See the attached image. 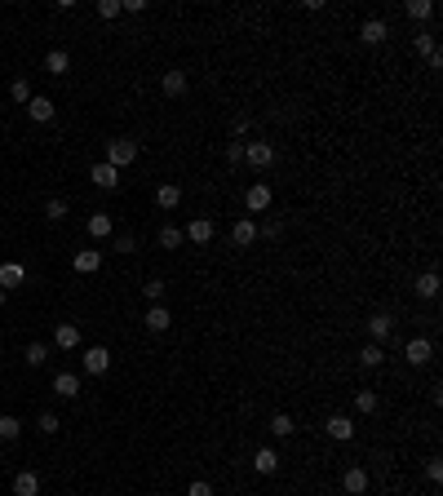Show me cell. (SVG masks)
<instances>
[{"instance_id":"cell-7","label":"cell","mask_w":443,"mask_h":496,"mask_svg":"<svg viewBox=\"0 0 443 496\" xmlns=\"http://www.w3.org/2000/svg\"><path fill=\"white\" fill-rule=\"evenodd\" d=\"M84 231H89V235H93V239L102 244V239H111V235H116V222H111L107 213H93V218L84 222Z\"/></svg>"},{"instance_id":"cell-8","label":"cell","mask_w":443,"mask_h":496,"mask_svg":"<svg viewBox=\"0 0 443 496\" xmlns=\"http://www.w3.org/2000/svg\"><path fill=\"white\" fill-rule=\"evenodd\" d=\"M53 111H58V107H53V98H40V93H36V98L27 102V116H31L36 125H49V120H53Z\"/></svg>"},{"instance_id":"cell-14","label":"cell","mask_w":443,"mask_h":496,"mask_svg":"<svg viewBox=\"0 0 443 496\" xmlns=\"http://www.w3.org/2000/svg\"><path fill=\"white\" fill-rule=\"evenodd\" d=\"M385 36H390V27H385L381 18H368V23L359 27V40H364V44H381Z\"/></svg>"},{"instance_id":"cell-20","label":"cell","mask_w":443,"mask_h":496,"mask_svg":"<svg viewBox=\"0 0 443 496\" xmlns=\"http://www.w3.org/2000/svg\"><path fill=\"white\" fill-rule=\"evenodd\" d=\"M53 395L75 399V395H80V377H75V372H58V377H53Z\"/></svg>"},{"instance_id":"cell-24","label":"cell","mask_w":443,"mask_h":496,"mask_svg":"<svg viewBox=\"0 0 443 496\" xmlns=\"http://www.w3.org/2000/svg\"><path fill=\"white\" fill-rule=\"evenodd\" d=\"M168 324H173V319H168V306H151V311H147V328L151 332H168Z\"/></svg>"},{"instance_id":"cell-3","label":"cell","mask_w":443,"mask_h":496,"mask_svg":"<svg viewBox=\"0 0 443 496\" xmlns=\"http://www.w3.org/2000/svg\"><path fill=\"white\" fill-rule=\"evenodd\" d=\"M107 368H111V350L107 345H89V350H84V372H89V377H102Z\"/></svg>"},{"instance_id":"cell-2","label":"cell","mask_w":443,"mask_h":496,"mask_svg":"<svg viewBox=\"0 0 443 496\" xmlns=\"http://www.w3.org/2000/svg\"><path fill=\"white\" fill-rule=\"evenodd\" d=\"M403 359H408L412 368H421V363H430V359H435V341H430V337H412V341L403 345Z\"/></svg>"},{"instance_id":"cell-13","label":"cell","mask_w":443,"mask_h":496,"mask_svg":"<svg viewBox=\"0 0 443 496\" xmlns=\"http://www.w3.org/2000/svg\"><path fill=\"white\" fill-rule=\"evenodd\" d=\"M160 84H164V93H168V98H182V93L186 89H191V80H186V71H164V80H160Z\"/></svg>"},{"instance_id":"cell-5","label":"cell","mask_w":443,"mask_h":496,"mask_svg":"<svg viewBox=\"0 0 443 496\" xmlns=\"http://www.w3.org/2000/svg\"><path fill=\"white\" fill-rule=\"evenodd\" d=\"M244 160H249L253 168H270V164H275V146H270V142H249V146H244Z\"/></svg>"},{"instance_id":"cell-19","label":"cell","mask_w":443,"mask_h":496,"mask_svg":"<svg viewBox=\"0 0 443 496\" xmlns=\"http://www.w3.org/2000/svg\"><path fill=\"white\" fill-rule=\"evenodd\" d=\"M98 266H102V248H80L75 252V270H80V275H93Z\"/></svg>"},{"instance_id":"cell-23","label":"cell","mask_w":443,"mask_h":496,"mask_svg":"<svg viewBox=\"0 0 443 496\" xmlns=\"http://www.w3.org/2000/svg\"><path fill=\"white\" fill-rule=\"evenodd\" d=\"M417 53L430 62V67H439L443 62V53H439V44H435V36H417Z\"/></svg>"},{"instance_id":"cell-37","label":"cell","mask_w":443,"mask_h":496,"mask_svg":"<svg viewBox=\"0 0 443 496\" xmlns=\"http://www.w3.org/2000/svg\"><path fill=\"white\" fill-rule=\"evenodd\" d=\"M142 293L160 306V297H164V279H147V284H142Z\"/></svg>"},{"instance_id":"cell-38","label":"cell","mask_w":443,"mask_h":496,"mask_svg":"<svg viewBox=\"0 0 443 496\" xmlns=\"http://www.w3.org/2000/svg\"><path fill=\"white\" fill-rule=\"evenodd\" d=\"M125 9H120V0H102L98 5V18H120Z\"/></svg>"},{"instance_id":"cell-31","label":"cell","mask_w":443,"mask_h":496,"mask_svg":"<svg viewBox=\"0 0 443 496\" xmlns=\"http://www.w3.org/2000/svg\"><path fill=\"white\" fill-rule=\"evenodd\" d=\"M45 359H49V345H45V341H31V345H27V363H31V368H40Z\"/></svg>"},{"instance_id":"cell-12","label":"cell","mask_w":443,"mask_h":496,"mask_svg":"<svg viewBox=\"0 0 443 496\" xmlns=\"http://www.w3.org/2000/svg\"><path fill=\"white\" fill-rule=\"evenodd\" d=\"M23 279H27V266H23V261H5V266H0V288H5V293H9V288H18Z\"/></svg>"},{"instance_id":"cell-11","label":"cell","mask_w":443,"mask_h":496,"mask_svg":"<svg viewBox=\"0 0 443 496\" xmlns=\"http://www.w3.org/2000/svg\"><path fill=\"white\" fill-rule=\"evenodd\" d=\"M231 239H235V248H249L253 239H257V222H249V218H240L231 226Z\"/></svg>"},{"instance_id":"cell-25","label":"cell","mask_w":443,"mask_h":496,"mask_svg":"<svg viewBox=\"0 0 443 496\" xmlns=\"http://www.w3.org/2000/svg\"><path fill=\"white\" fill-rule=\"evenodd\" d=\"M390 328H394V319H390V315H372V319H368V332H372V341H385V337H390Z\"/></svg>"},{"instance_id":"cell-22","label":"cell","mask_w":443,"mask_h":496,"mask_svg":"<svg viewBox=\"0 0 443 496\" xmlns=\"http://www.w3.org/2000/svg\"><path fill=\"white\" fill-rule=\"evenodd\" d=\"M253 470H257V474H275V470H279V456H275V447H262V452L253 456Z\"/></svg>"},{"instance_id":"cell-42","label":"cell","mask_w":443,"mask_h":496,"mask_svg":"<svg viewBox=\"0 0 443 496\" xmlns=\"http://www.w3.org/2000/svg\"><path fill=\"white\" fill-rule=\"evenodd\" d=\"M226 160L240 164V160H244V142H231V146H226Z\"/></svg>"},{"instance_id":"cell-34","label":"cell","mask_w":443,"mask_h":496,"mask_svg":"<svg viewBox=\"0 0 443 496\" xmlns=\"http://www.w3.org/2000/svg\"><path fill=\"white\" fill-rule=\"evenodd\" d=\"M36 430H40V434H58V430H62V421L53 417V413H40V421H36Z\"/></svg>"},{"instance_id":"cell-36","label":"cell","mask_w":443,"mask_h":496,"mask_svg":"<svg viewBox=\"0 0 443 496\" xmlns=\"http://www.w3.org/2000/svg\"><path fill=\"white\" fill-rule=\"evenodd\" d=\"M45 218H49V222H62V218H67V204H62V200H49V204H45Z\"/></svg>"},{"instance_id":"cell-6","label":"cell","mask_w":443,"mask_h":496,"mask_svg":"<svg viewBox=\"0 0 443 496\" xmlns=\"http://www.w3.org/2000/svg\"><path fill=\"white\" fill-rule=\"evenodd\" d=\"M14 496H40V474L36 470H18L14 474Z\"/></svg>"},{"instance_id":"cell-40","label":"cell","mask_w":443,"mask_h":496,"mask_svg":"<svg viewBox=\"0 0 443 496\" xmlns=\"http://www.w3.org/2000/svg\"><path fill=\"white\" fill-rule=\"evenodd\" d=\"M186 496H213V483H204V479H195L191 488H186Z\"/></svg>"},{"instance_id":"cell-17","label":"cell","mask_w":443,"mask_h":496,"mask_svg":"<svg viewBox=\"0 0 443 496\" xmlns=\"http://www.w3.org/2000/svg\"><path fill=\"white\" fill-rule=\"evenodd\" d=\"M155 204H160V209H177V204H182V186H177V182L155 186Z\"/></svg>"},{"instance_id":"cell-10","label":"cell","mask_w":443,"mask_h":496,"mask_svg":"<svg viewBox=\"0 0 443 496\" xmlns=\"http://www.w3.org/2000/svg\"><path fill=\"white\" fill-rule=\"evenodd\" d=\"M324 430H328L333 439H355V421L346 417V413H333V417L324 421Z\"/></svg>"},{"instance_id":"cell-27","label":"cell","mask_w":443,"mask_h":496,"mask_svg":"<svg viewBox=\"0 0 443 496\" xmlns=\"http://www.w3.org/2000/svg\"><path fill=\"white\" fill-rule=\"evenodd\" d=\"M417 293L421 297H439V270H426V275L417 279Z\"/></svg>"},{"instance_id":"cell-39","label":"cell","mask_w":443,"mask_h":496,"mask_svg":"<svg viewBox=\"0 0 443 496\" xmlns=\"http://www.w3.org/2000/svg\"><path fill=\"white\" fill-rule=\"evenodd\" d=\"M426 474H430V483L443 479V461H439V456H430V461H426Z\"/></svg>"},{"instance_id":"cell-21","label":"cell","mask_w":443,"mask_h":496,"mask_svg":"<svg viewBox=\"0 0 443 496\" xmlns=\"http://www.w3.org/2000/svg\"><path fill=\"white\" fill-rule=\"evenodd\" d=\"M67 67H71V58L62 49H49V53H45V71H49V76H67Z\"/></svg>"},{"instance_id":"cell-30","label":"cell","mask_w":443,"mask_h":496,"mask_svg":"<svg viewBox=\"0 0 443 496\" xmlns=\"http://www.w3.org/2000/svg\"><path fill=\"white\" fill-rule=\"evenodd\" d=\"M381 359H385V354H381V345H364V350H359V363H364V368H381Z\"/></svg>"},{"instance_id":"cell-16","label":"cell","mask_w":443,"mask_h":496,"mask_svg":"<svg viewBox=\"0 0 443 496\" xmlns=\"http://www.w3.org/2000/svg\"><path fill=\"white\" fill-rule=\"evenodd\" d=\"M93 182H98L102 191H116V186H120V168H111L107 160H102V164H93Z\"/></svg>"},{"instance_id":"cell-15","label":"cell","mask_w":443,"mask_h":496,"mask_svg":"<svg viewBox=\"0 0 443 496\" xmlns=\"http://www.w3.org/2000/svg\"><path fill=\"white\" fill-rule=\"evenodd\" d=\"M53 345H58V350H75V345H80V328H75V324H58V328H53Z\"/></svg>"},{"instance_id":"cell-43","label":"cell","mask_w":443,"mask_h":496,"mask_svg":"<svg viewBox=\"0 0 443 496\" xmlns=\"http://www.w3.org/2000/svg\"><path fill=\"white\" fill-rule=\"evenodd\" d=\"M138 244H134V235H116V252H134Z\"/></svg>"},{"instance_id":"cell-35","label":"cell","mask_w":443,"mask_h":496,"mask_svg":"<svg viewBox=\"0 0 443 496\" xmlns=\"http://www.w3.org/2000/svg\"><path fill=\"white\" fill-rule=\"evenodd\" d=\"M355 408H359V413H377V390H359V395H355Z\"/></svg>"},{"instance_id":"cell-18","label":"cell","mask_w":443,"mask_h":496,"mask_svg":"<svg viewBox=\"0 0 443 496\" xmlns=\"http://www.w3.org/2000/svg\"><path fill=\"white\" fill-rule=\"evenodd\" d=\"M182 235L191 239V244H209V239H213V222H209V218H195L191 226L182 231Z\"/></svg>"},{"instance_id":"cell-4","label":"cell","mask_w":443,"mask_h":496,"mask_svg":"<svg viewBox=\"0 0 443 496\" xmlns=\"http://www.w3.org/2000/svg\"><path fill=\"white\" fill-rule=\"evenodd\" d=\"M270 204H275V195H270V186H266V182L249 186V195H244V209H249V213H266Z\"/></svg>"},{"instance_id":"cell-1","label":"cell","mask_w":443,"mask_h":496,"mask_svg":"<svg viewBox=\"0 0 443 496\" xmlns=\"http://www.w3.org/2000/svg\"><path fill=\"white\" fill-rule=\"evenodd\" d=\"M134 160H138V142H134V138H111V142H107V164L111 168H125Z\"/></svg>"},{"instance_id":"cell-44","label":"cell","mask_w":443,"mask_h":496,"mask_svg":"<svg viewBox=\"0 0 443 496\" xmlns=\"http://www.w3.org/2000/svg\"><path fill=\"white\" fill-rule=\"evenodd\" d=\"M249 129H253V125H249V116H240V120H235V142H240V138L249 133Z\"/></svg>"},{"instance_id":"cell-32","label":"cell","mask_w":443,"mask_h":496,"mask_svg":"<svg viewBox=\"0 0 443 496\" xmlns=\"http://www.w3.org/2000/svg\"><path fill=\"white\" fill-rule=\"evenodd\" d=\"M182 231H177V226H160V248H177V244H182Z\"/></svg>"},{"instance_id":"cell-26","label":"cell","mask_w":443,"mask_h":496,"mask_svg":"<svg viewBox=\"0 0 443 496\" xmlns=\"http://www.w3.org/2000/svg\"><path fill=\"white\" fill-rule=\"evenodd\" d=\"M18 434H23V421L9 417V413H0V439H5V443H14Z\"/></svg>"},{"instance_id":"cell-41","label":"cell","mask_w":443,"mask_h":496,"mask_svg":"<svg viewBox=\"0 0 443 496\" xmlns=\"http://www.w3.org/2000/svg\"><path fill=\"white\" fill-rule=\"evenodd\" d=\"M257 235H266V239H279V235H284V222H266V226H262Z\"/></svg>"},{"instance_id":"cell-33","label":"cell","mask_w":443,"mask_h":496,"mask_svg":"<svg viewBox=\"0 0 443 496\" xmlns=\"http://www.w3.org/2000/svg\"><path fill=\"white\" fill-rule=\"evenodd\" d=\"M9 98H14V102H31L36 93H31V84H27V80H14V84H9Z\"/></svg>"},{"instance_id":"cell-45","label":"cell","mask_w":443,"mask_h":496,"mask_svg":"<svg viewBox=\"0 0 443 496\" xmlns=\"http://www.w3.org/2000/svg\"><path fill=\"white\" fill-rule=\"evenodd\" d=\"M5 297H9V293H5V288H0V306H5Z\"/></svg>"},{"instance_id":"cell-29","label":"cell","mask_w":443,"mask_h":496,"mask_svg":"<svg viewBox=\"0 0 443 496\" xmlns=\"http://www.w3.org/2000/svg\"><path fill=\"white\" fill-rule=\"evenodd\" d=\"M403 14L417 23V18H430V14H435V5H430V0H408V5H403Z\"/></svg>"},{"instance_id":"cell-28","label":"cell","mask_w":443,"mask_h":496,"mask_svg":"<svg viewBox=\"0 0 443 496\" xmlns=\"http://www.w3.org/2000/svg\"><path fill=\"white\" fill-rule=\"evenodd\" d=\"M270 430H275V439H288V434H293V417H288V413H275V417H270Z\"/></svg>"},{"instance_id":"cell-9","label":"cell","mask_w":443,"mask_h":496,"mask_svg":"<svg viewBox=\"0 0 443 496\" xmlns=\"http://www.w3.org/2000/svg\"><path fill=\"white\" fill-rule=\"evenodd\" d=\"M342 492H351V496L368 492V470H359V465H351V470L342 474Z\"/></svg>"}]
</instances>
